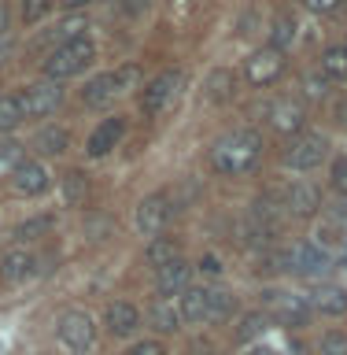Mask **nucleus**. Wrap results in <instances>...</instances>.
I'll list each match as a JSON object with an SVG mask.
<instances>
[{"label": "nucleus", "mask_w": 347, "mask_h": 355, "mask_svg": "<svg viewBox=\"0 0 347 355\" xmlns=\"http://www.w3.org/2000/svg\"><path fill=\"white\" fill-rule=\"evenodd\" d=\"M263 159V137L255 130H233L211 148V166L226 178H240L255 171Z\"/></svg>", "instance_id": "nucleus-1"}, {"label": "nucleus", "mask_w": 347, "mask_h": 355, "mask_svg": "<svg viewBox=\"0 0 347 355\" xmlns=\"http://www.w3.org/2000/svg\"><path fill=\"white\" fill-rule=\"evenodd\" d=\"M181 82H185L181 71H163L159 78H152V82L144 85V93H141V111H144V115H159V111L177 96Z\"/></svg>", "instance_id": "nucleus-8"}, {"label": "nucleus", "mask_w": 347, "mask_h": 355, "mask_svg": "<svg viewBox=\"0 0 347 355\" xmlns=\"http://www.w3.org/2000/svg\"><path fill=\"white\" fill-rule=\"evenodd\" d=\"M248 355H277V352H274V348H251Z\"/></svg>", "instance_id": "nucleus-43"}, {"label": "nucleus", "mask_w": 347, "mask_h": 355, "mask_svg": "<svg viewBox=\"0 0 347 355\" xmlns=\"http://www.w3.org/2000/svg\"><path fill=\"white\" fill-rule=\"evenodd\" d=\"M292 41H296V19L292 15H277L274 19V30H270V49L285 52Z\"/></svg>", "instance_id": "nucleus-25"}, {"label": "nucleus", "mask_w": 347, "mask_h": 355, "mask_svg": "<svg viewBox=\"0 0 347 355\" xmlns=\"http://www.w3.org/2000/svg\"><path fill=\"white\" fill-rule=\"evenodd\" d=\"M332 185H337L340 193L347 196V155H344V159H337V163H332Z\"/></svg>", "instance_id": "nucleus-35"}, {"label": "nucleus", "mask_w": 347, "mask_h": 355, "mask_svg": "<svg viewBox=\"0 0 347 355\" xmlns=\"http://www.w3.org/2000/svg\"><path fill=\"white\" fill-rule=\"evenodd\" d=\"M48 226H52V218H48V215H44V218H30V222H22V226L15 230V237H19V241H33L37 233H44Z\"/></svg>", "instance_id": "nucleus-33"}, {"label": "nucleus", "mask_w": 347, "mask_h": 355, "mask_svg": "<svg viewBox=\"0 0 347 355\" xmlns=\"http://www.w3.org/2000/svg\"><path fill=\"white\" fill-rule=\"evenodd\" d=\"M340 115H347V104H344V107H340ZM344 122H347V119H344Z\"/></svg>", "instance_id": "nucleus-44"}, {"label": "nucleus", "mask_w": 347, "mask_h": 355, "mask_svg": "<svg viewBox=\"0 0 347 355\" xmlns=\"http://www.w3.org/2000/svg\"><path fill=\"white\" fill-rule=\"evenodd\" d=\"M329 89V78L326 74H307V96H321Z\"/></svg>", "instance_id": "nucleus-37"}, {"label": "nucleus", "mask_w": 347, "mask_h": 355, "mask_svg": "<svg viewBox=\"0 0 347 355\" xmlns=\"http://www.w3.org/2000/svg\"><path fill=\"white\" fill-rule=\"evenodd\" d=\"M266 329H270V318H266V311H248V315L240 318L237 333H233V340H237V344H248V340H255V337H263Z\"/></svg>", "instance_id": "nucleus-24"}, {"label": "nucleus", "mask_w": 347, "mask_h": 355, "mask_svg": "<svg viewBox=\"0 0 347 355\" xmlns=\"http://www.w3.org/2000/svg\"><path fill=\"white\" fill-rule=\"evenodd\" d=\"M52 11V0H22V22H37Z\"/></svg>", "instance_id": "nucleus-32"}, {"label": "nucleus", "mask_w": 347, "mask_h": 355, "mask_svg": "<svg viewBox=\"0 0 347 355\" xmlns=\"http://www.w3.org/2000/svg\"><path fill=\"white\" fill-rule=\"evenodd\" d=\"M19 104H22V115L26 119H44L63 104V89H60V82H48V78H44V82L30 85L26 93L19 96Z\"/></svg>", "instance_id": "nucleus-9"}, {"label": "nucleus", "mask_w": 347, "mask_h": 355, "mask_svg": "<svg viewBox=\"0 0 347 355\" xmlns=\"http://www.w3.org/2000/svg\"><path fill=\"white\" fill-rule=\"evenodd\" d=\"M55 333H60V340L71 352H89L93 340H96V326H93V318H89L85 311H63Z\"/></svg>", "instance_id": "nucleus-7"}, {"label": "nucleus", "mask_w": 347, "mask_h": 355, "mask_svg": "<svg viewBox=\"0 0 347 355\" xmlns=\"http://www.w3.org/2000/svg\"><path fill=\"white\" fill-rule=\"evenodd\" d=\"M326 155H329V141L321 133H296L285 148V163L292 171H314Z\"/></svg>", "instance_id": "nucleus-5"}, {"label": "nucleus", "mask_w": 347, "mask_h": 355, "mask_svg": "<svg viewBox=\"0 0 347 355\" xmlns=\"http://www.w3.org/2000/svg\"><path fill=\"white\" fill-rule=\"evenodd\" d=\"M37 274V255H33L30 248H8L4 259H0V277L4 282H26V277Z\"/></svg>", "instance_id": "nucleus-15"}, {"label": "nucleus", "mask_w": 347, "mask_h": 355, "mask_svg": "<svg viewBox=\"0 0 347 355\" xmlns=\"http://www.w3.org/2000/svg\"><path fill=\"white\" fill-rule=\"evenodd\" d=\"M285 270L303 274V277H321L332 270V255L321 248V244H307L299 241L292 248H285Z\"/></svg>", "instance_id": "nucleus-4"}, {"label": "nucleus", "mask_w": 347, "mask_h": 355, "mask_svg": "<svg viewBox=\"0 0 347 355\" xmlns=\"http://www.w3.org/2000/svg\"><path fill=\"white\" fill-rule=\"evenodd\" d=\"M321 74L337 78V82H347V41L344 44H329L326 52H321Z\"/></svg>", "instance_id": "nucleus-22"}, {"label": "nucleus", "mask_w": 347, "mask_h": 355, "mask_svg": "<svg viewBox=\"0 0 347 355\" xmlns=\"http://www.w3.org/2000/svg\"><path fill=\"white\" fill-rule=\"evenodd\" d=\"M104 322H107V329L115 333V337H130V333L141 326V311L133 307V304H126V300H118V304L107 307Z\"/></svg>", "instance_id": "nucleus-19"}, {"label": "nucleus", "mask_w": 347, "mask_h": 355, "mask_svg": "<svg viewBox=\"0 0 347 355\" xmlns=\"http://www.w3.org/2000/svg\"><path fill=\"white\" fill-rule=\"evenodd\" d=\"M11 185H15V193H22V196H41L44 189H48V171H44L37 159H19L15 171H11Z\"/></svg>", "instance_id": "nucleus-13"}, {"label": "nucleus", "mask_w": 347, "mask_h": 355, "mask_svg": "<svg viewBox=\"0 0 347 355\" xmlns=\"http://www.w3.org/2000/svg\"><path fill=\"white\" fill-rule=\"evenodd\" d=\"M266 119H270V126L277 133H299V130H303V122H307V111L292 96H277L274 104L266 107Z\"/></svg>", "instance_id": "nucleus-11"}, {"label": "nucleus", "mask_w": 347, "mask_h": 355, "mask_svg": "<svg viewBox=\"0 0 347 355\" xmlns=\"http://www.w3.org/2000/svg\"><path fill=\"white\" fill-rule=\"evenodd\" d=\"M263 311L270 322H281V326H307V318L314 315L307 304V296L299 293H285V288H266L263 293Z\"/></svg>", "instance_id": "nucleus-3"}, {"label": "nucleus", "mask_w": 347, "mask_h": 355, "mask_svg": "<svg viewBox=\"0 0 347 355\" xmlns=\"http://www.w3.org/2000/svg\"><path fill=\"white\" fill-rule=\"evenodd\" d=\"M310 311H318V315H329V318H340L347 315V288L340 285H318L314 293L307 296Z\"/></svg>", "instance_id": "nucleus-17"}, {"label": "nucleus", "mask_w": 347, "mask_h": 355, "mask_svg": "<svg viewBox=\"0 0 347 355\" xmlns=\"http://www.w3.org/2000/svg\"><path fill=\"white\" fill-rule=\"evenodd\" d=\"M22 159L19 144H0V171H15V163Z\"/></svg>", "instance_id": "nucleus-34"}, {"label": "nucleus", "mask_w": 347, "mask_h": 355, "mask_svg": "<svg viewBox=\"0 0 347 355\" xmlns=\"http://www.w3.org/2000/svg\"><path fill=\"white\" fill-rule=\"evenodd\" d=\"M318 352L321 355H347V333H326V337H321V344H318Z\"/></svg>", "instance_id": "nucleus-31"}, {"label": "nucleus", "mask_w": 347, "mask_h": 355, "mask_svg": "<svg viewBox=\"0 0 347 355\" xmlns=\"http://www.w3.org/2000/svg\"><path fill=\"white\" fill-rule=\"evenodd\" d=\"M144 259H148L155 270L166 263H174V259H181V248H177V241L174 237H152V244L144 248Z\"/></svg>", "instance_id": "nucleus-23"}, {"label": "nucleus", "mask_w": 347, "mask_h": 355, "mask_svg": "<svg viewBox=\"0 0 347 355\" xmlns=\"http://www.w3.org/2000/svg\"><path fill=\"white\" fill-rule=\"evenodd\" d=\"M233 311H237V296H233V293H222V288H215V296H211V322L229 318Z\"/></svg>", "instance_id": "nucleus-29"}, {"label": "nucleus", "mask_w": 347, "mask_h": 355, "mask_svg": "<svg viewBox=\"0 0 347 355\" xmlns=\"http://www.w3.org/2000/svg\"><path fill=\"white\" fill-rule=\"evenodd\" d=\"M148 322H152V329H159V333H177L181 329V307H174V300L159 296L148 307Z\"/></svg>", "instance_id": "nucleus-21"}, {"label": "nucleus", "mask_w": 347, "mask_h": 355, "mask_svg": "<svg viewBox=\"0 0 347 355\" xmlns=\"http://www.w3.org/2000/svg\"><path fill=\"white\" fill-rule=\"evenodd\" d=\"M166 218H170V200H166L163 193H155V196L137 204V230L144 233V237H155V233L166 226Z\"/></svg>", "instance_id": "nucleus-14"}, {"label": "nucleus", "mask_w": 347, "mask_h": 355, "mask_svg": "<svg viewBox=\"0 0 347 355\" xmlns=\"http://www.w3.org/2000/svg\"><path fill=\"white\" fill-rule=\"evenodd\" d=\"M188 274H193V266L185 259H174L155 270V288H159V296H174V293H185L188 288Z\"/></svg>", "instance_id": "nucleus-18"}, {"label": "nucleus", "mask_w": 347, "mask_h": 355, "mask_svg": "<svg viewBox=\"0 0 347 355\" xmlns=\"http://www.w3.org/2000/svg\"><path fill=\"white\" fill-rule=\"evenodd\" d=\"M130 355H166V348L159 340H141V344H133Z\"/></svg>", "instance_id": "nucleus-36"}, {"label": "nucleus", "mask_w": 347, "mask_h": 355, "mask_svg": "<svg viewBox=\"0 0 347 355\" xmlns=\"http://www.w3.org/2000/svg\"><path fill=\"white\" fill-rule=\"evenodd\" d=\"M33 144H37L44 155H60V152H66V144H71V133L48 126V130H41V133H37V141H33Z\"/></svg>", "instance_id": "nucleus-26"}, {"label": "nucleus", "mask_w": 347, "mask_h": 355, "mask_svg": "<svg viewBox=\"0 0 347 355\" xmlns=\"http://www.w3.org/2000/svg\"><path fill=\"white\" fill-rule=\"evenodd\" d=\"M85 4H93V0H63L66 11H78V8H85Z\"/></svg>", "instance_id": "nucleus-41"}, {"label": "nucleus", "mask_w": 347, "mask_h": 355, "mask_svg": "<svg viewBox=\"0 0 347 355\" xmlns=\"http://www.w3.org/2000/svg\"><path fill=\"white\" fill-rule=\"evenodd\" d=\"M137 82V67H122V71H111V74H96L93 82L82 89V100L89 107H104L115 93H122L126 85Z\"/></svg>", "instance_id": "nucleus-6"}, {"label": "nucleus", "mask_w": 347, "mask_h": 355, "mask_svg": "<svg viewBox=\"0 0 347 355\" xmlns=\"http://www.w3.org/2000/svg\"><path fill=\"white\" fill-rule=\"evenodd\" d=\"M285 74V52H277V49H259L248 60V82L251 85H274L277 78Z\"/></svg>", "instance_id": "nucleus-10"}, {"label": "nucleus", "mask_w": 347, "mask_h": 355, "mask_svg": "<svg viewBox=\"0 0 347 355\" xmlns=\"http://www.w3.org/2000/svg\"><path fill=\"white\" fill-rule=\"evenodd\" d=\"M8 52H11V41H8V33H4V37H0V63L8 60Z\"/></svg>", "instance_id": "nucleus-42"}, {"label": "nucleus", "mask_w": 347, "mask_h": 355, "mask_svg": "<svg viewBox=\"0 0 347 355\" xmlns=\"http://www.w3.org/2000/svg\"><path fill=\"white\" fill-rule=\"evenodd\" d=\"M22 119H26V115H22L19 96H0V133H11Z\"/></svg>", "instance_id": "nucleus-28"}, {"label": "nucleus", "mask_w": 347, "mask_h": 355, "mask_svg": "<svg viewBox=\"0 0 347 355\" xmlns=\"http://www.w3.org/2000/svg\"><path fill=\"white\" fill-rule=\"evenodd\" d=\"M63 196H66V204L78 207V204H85V196H89V182H85V174L82 171H71L63 178Z\"/></svg>", "instance_id": "nucleus-27"}, {"label": "nucleus", "mask_w": 347, "mask_h": 355, "mask_svg": "<svg viewBox=\"0 0 347 355\" xmlns=\"http://www.w3.org/2000/svg\"><path fill=\"white\" fill-rule=\"evenodd\" d=\"M122 133H126V119H118V115H115V119H104V122L93 130V137H89L85 152L93 155V159H104V155L122 141Z\"/></svg>", "instance_id": "nucleus-16"}, {"label": "nucleus", "mask_w": 347, "mask_h": 355, "mask_svg": "<svg viewBox=\"0 0 347 355\" xmlns=\"http://www.w3.org/2000/svg\"><path fill=\"white\" fill-rule=\"evenodd\" d=\"M211 296H215V288H185L181 293V318L211 322Z\"/></svg>", "instance_id": "nucleus-20"}, {"label": "nucleus", "mask_w": 347, "mask_h": 355, "mask_svg": "<svg viewBox=\"0 0 347 355\" xmlns=\"http://www.w3.org/2000/svg\"><path fill=\"white\" fill-rule=\"evenodd\" d=\"M199 270H204V274H222V266H218L215 255H207V259H199Z\"/></svg>", "instance_id": "nucleus-39"}, {"label": "nucleus", "mask_w": 347, "mask_h": 355, "mask_svg": "<svg viewBox=\"0 0 347 355\" xmlns=\"http://www.w3.org/2000/svg\"><path fill=\"white\" fill-rule=\"evenodd\" d=\"M344 266H347V248H344Z\"/></svg>", "instance_id": "nucleus-45"}, {"label": "nucleus", "mask_w": 347, "mask_h": 355, "mask_svg": "<svg viewBox=\"0 0 347 355\" xmlns=\"http://www.w3.org/2000/svg\"><path fill=\"white\" fill-rule=\"evenodd\" d=\"M144 8H148V0H130V4H126L130 15H137V11H144Z\"/></svg>", "instance_id": "nucleus-40"}, {"label": "nucleus", "mask_w": 347, "mask_h": 355, "mask_svg": "<svg viewBox=\"0 0 347 355\" xmlns=\"http://www.w3.org/2000/svg\"><path fill=\"white\" fill-rule=\"evenodd\" d=\"M96 55V44L89 37H74V41H63L55 52H48V60H44V78L48 82H63V78H74L82 74L89 63H93Z\"/></svg>", "instance_id": "nucleus-2"}, {"label": "nucleus", "mask_w": 347, "mask_h": 355, "mask_svg": "<svg viewBox=\"0 0 347 355\" xmlns=\"http://www.w3.org/2000/svg\"><path fill=\"white\" fill-rule=\"evenodd\" d=\"M281 207H285V215H292V218H310V215H318L321 196H318V189H314V185H307V182H292V185L285 189Z\"/></svg>", "instance_id": "nucleus-12"}, {"label": "nucleus", "mask_w": 347, "mask_h": 355, "mask_svg": "<svg viewBox=\"0 0 347 355\" xmlns=\"http://www.w3.org/2000/svg\"><path fill=\"white\" fill-rule=\"evenodd\" d=\"M207 89H211V100H226L233 93V74L229 71H215L211 82H207Z\"/></svg>", "instance_id": "nucleus-30"}, {"label": "nucleus", "mask_w": 347, "mask_h": 355, "mask_svg": "<svg viewBox=\"0 0 347 355\" xmlns=\"http://www.w3.org/2000/svg\"><path fill=\"white\" fill-rule=\"evenodd\" d=\"M303 4L314 11V15H332V11L340 8V0H303Z\"/></svg>", "instance_id": "nucleus-38"}]
</instances>
